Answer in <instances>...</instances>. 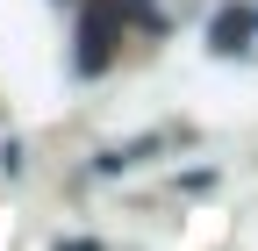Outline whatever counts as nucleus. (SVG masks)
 Returning <instances> with one entry per match:
<instances>
[{
	"label": "nucleus",
	"instance_id": "1",
	"mask_svg": "<svg viewBox=\"0 0 258 251\" xmlns=\"http://www.w3.org/2000/svg\"><path fill=\"white\" fill-rule=\"evenodd\" d=\"M115 50V15L108 8H86V29H79V72H101Z\"/></svg>",
	"mask_w": 258,
	"mask_h": 251
},
{
	"label": "nucleus",
	"instance_id": "2",
	"mask_svg": "<svg viewBox=\"0 0 258 251\" xmlns=\"http://www.w3.org/2000/svg\"><path fill=\"white\" fill-rule=\"evenodd\" d=\"M244 43H251V22L244 15H222L215 22V50H244Z\"/></svg>",
	"mask_w": 258,
	"mask_h": 251
}]
</instances>
